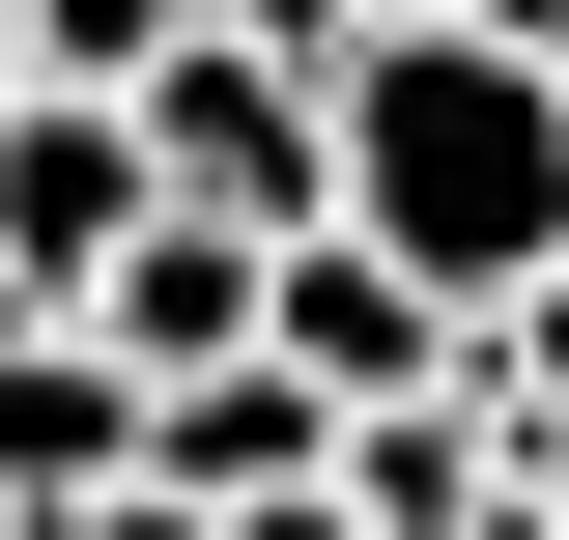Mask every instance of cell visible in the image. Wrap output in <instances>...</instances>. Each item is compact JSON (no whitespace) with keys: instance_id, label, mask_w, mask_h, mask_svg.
<instances>
[{"instance_id":"6da1fadb","label":"cell","mask_w":569,"mask_h":540,"mask_svg":"<svg viewBox=\"0 0 569 540\" xmlns=\"http://www.w3.org/2000/svg\"><path fill=\"white\" fill-rule=\"evenodd\" d=\"M313 228L485 341L512 284L569 257V86H541V58H456V29H399V0H370L342 58H313Z\"/></svg>"},{"instance_id":"7a4b0ae2","label":"cell","mask_w":569,"mask_h":540,"mask_svg":"<svg viewBox=\"0 0 569 540\" xmlns=\"http://www.w3.org/2000/svg\"><path fill=\"white\" fill-rule=\"evenodd\" d=\"M114 483H142V399L86 341H0V540H86Z\"/></svg>"},{"instance_id":"3957f363","label":"cell","mask_w":569,"mask_h":540,"mask_svg":"<svg viewBox=\"0 0 569 540\" xmlns=\"http://www.w3.org/2000/svg\"><path fill=\"white\" fill-rule=\"evenodd\" d=\"M313 456H342V427H313V399H284V370H200V399H142V483H171V512H284V483H313Z\"/></svg>"},{"instance_id":"277c9868","label":"cell","mask_w":569,"mask_h":540,"mask_svg":"<svg viewBox=\"0 0 569 540\" xmlns=\"http://www.w3.org/2000/svg\"><path fill=\"white\" fill-rule=\"evenodd\" d=\"M485 399H512V427H541V456H569V257H541V284H512V313H485Z\"/></svg>"},{"instance_id":"5b68a950","label":"cell","mask_w":569,"mask_h":540,"mask_svg":"<svg viewBox=\"0 0 569 540\" xmlns=\"http://www.w3.org/2000/svg\"><path fill=\"white\" fill-rule=\"evenodd\" d=\"M456 540H569V456H541L512 399H485V483H456Z\"/></svg>"},{"instance_id":"8992f818","label":"cell","mask_w":569,"mask_h":540,"mask_svg":"<svg viewBox=\"0 0 569 540\" xmlns=\"http://www.w3.org/2000/svg\"><path fill=\"white\" fill-rule=\"evenodd\" d=\"M171 29H200V58H342L370 0H171Z\"/></svg>"},{"instance_id":"52a82bcc","label":"cell","mask_w":569,"mask_h":540,"mask_svg":"<svg viewBox=\"0 0 569 540\" xmlns=\"http://www.w3.org/2000/svg\"><path fill=\"white\" fill-rule=\"evenodd\" d=\"M399 29H456V58H569V0H399Z\"/></svg>"},{"instance_id":"ba28073f","label":"cell","mask_w":569,"mask_h":540,"mask_svg":"<svg viewBox=\"0 0 569 540\" xmlns=\"http://www.w3.org/2000/svg\"><path fill=\"white\" fill-rule=\"evenodd\" d=\"M228 540H342V483H284V512H228Z\"/></svg>"},{"instance_id":"9c48e42d","label":"cell","mask_w":569,"mask_h":540,"mask_svg":"<svg viewBox=\"0 0 569 540\" xmlns=\"http://www.w3.org/2000/svg\"><path fill=\"white\" fill-rule=\"evenodd\" d=\"M0 114H29V0H0Z\"/></svg>"},{"instance_id":"30bf717a","label":"cell","mask_w":569,"mask_h":540,"mask_svg":"<svg viewBox=\"0 0 569 540\" xmlns=\"http://www.w3.org/2000/svg\"><path fill=\"white\" fill-rule=\"evenodd\" d=\"M541 86H569V58H541Z\"/></svg>"}]
</instances>
